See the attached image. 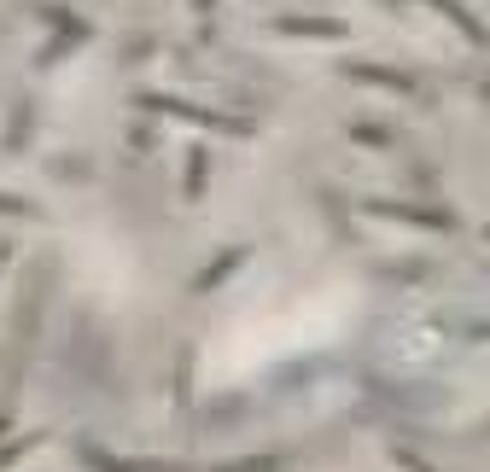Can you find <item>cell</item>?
<instances>
[{
    "label": "cell",
    "instance_id": "cell-4",
    "mask_svg": "<svg viewBox=\"0 0 490 472\" xmlns=\"http://www.w3.org/2000/svg\"><path fill=\"white\" fill-rule=\"evenodd\" d=\"M0 210H30V204H23V198H0Z\"/></svg>",
    "mask_w": 490,
    "mask_h": 472
},
{
    "label": "cell",
    "instance_id": "cell-1",
    "mask_svg": "<svg viewBox=\"0 0 490 472\" xmlns=\"http://www.w3.org/2000/svg\"><path fill=\"white\" fill-rule=\"evenodd\" d=\"M286 30L292 35H339V23H327V18H286Z\"/></svg>",
    "mask_w": 490,
    "mask_h": 472
},
{
    "label": "cell",
    "instance_id": "cell-2",
    "mask_svg": "<svg viewBox=\"0 0 490 472\" xmlns=\"http://www.w3.org/2000/svg\"><path fill=\"white\" fill-rule=\"evenodd\" d=\"M240 257H245V251H222V263H216V268H211V275H199V286H211V280H222V275H228V268H234V263H240Z\"/></svg>",
    "mask_w": 490,
    "mask_h": 472
},
{
    "label": "cell",
    "instance_id": "cell-3",
    "mask_svg": "<svg viewBox=\"0 0 490 472\" xmlns=\"http://www.w3.org/2000/svg\"><path fill=\"white\" fill-rule=\"evenodd\" d=\"M187 164H193V176H187V193H199V181H204V164H211V158H204V152H193Z\"/></svg>",
    "mask_w": 490,
    "mask_h": 472
}]
</instances>
